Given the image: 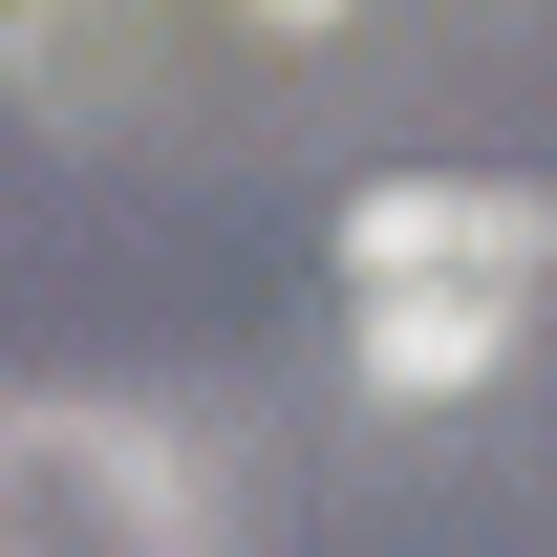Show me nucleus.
<instances>
[{"instance_id":"1","label":"nucleus","mask_w":557,"mask_h":557,"mask_svg":"<svg viewBox=\"0 0 557 557\" xmlns=\"http://www.w3.org/2000/svg\"><path fill=\"white\" fill-rule=\"evenodd\" d=\"M344 300H364V386L450 408V386H493V364L536 344L557 194H515V172H386V194L344 214Z\"/></svg>"},{"instance_id":"2","label":"nucleus","mask_w":557,"mask_h":557,"mask_svg":"<svg viewBox=\"0 0 557 557\" xmlns=\"http://www.w3.org/2000/svg\"><path fill=\"white\" fill-rule=\"evenodd\" d=\"M0 557H214V472L150 408H0Z\"/></svg>"},{"instance_id":"3","label":"nucleus","mask_w":557,"mask_h":557,"mask_svg":"<svg viewBox=\"0 0 557 557\" xmlns=\"http://www.w3.org/2000/svg\"><path fill=\"white\" fill-rule=\"evenodd\" d=\"M258 22H344V0H258Z\"/></svg>"}]
</instances>
